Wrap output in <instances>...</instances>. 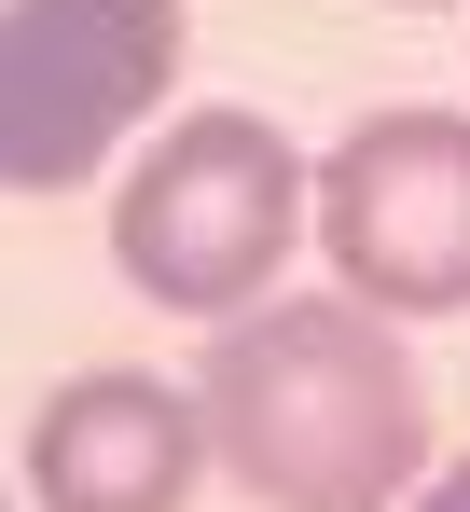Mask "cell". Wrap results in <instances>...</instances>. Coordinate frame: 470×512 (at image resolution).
Instances as JSON below:
<instances>
[{
  "label": "cell",
  "mask_w": 470,
  "mask_h": 512,
  "mask_svg": "<svg viewBox=\"0 0 470 512\" xmlns=\"http://www.w3.org/2000/svg\"><path fill=\"white\" fill-rule=\"evenodd\" d=\"M208 471V402L166 374H70L28 416V499L42 512H180Z\"/></svg>",
  "instance_id": "5b68a950"
},
{
  "label": "cell",
  "mask_w": 470,
  "mask_h": 512,
  "mask_svg": "<svg viewBox=\"0 0 470 512\" xmlns=\"http://www.w3.org/2000/svg\"><path fill=\"white\" fill-rule=\"evenodd\" d=\"M415 512H470V471H443V485H429V499H415Z\"/></svg>",
  "instance_id": "8992f818"
},
{
  "label": "cell",
  "mask_w": 470,
  "mask_h": 512,
  "mask_svg": "<svg viewBox=\"0 0 470 512\" xmlns=\"http://www.w3.org/2000/svg\"><path fill=\"white\" fill-rule=\"evenodd\" d=\"M194 402L263 512H388L429 471V374L360 291H291L263 319H222Z\"/></svg>",
  "instance_id": "6da1fadb"
},
{
  "label": "cell",
  "mask_w": 470,
  "mask_h": 512,
  "mask_svg": "<svg viewBox=\"0 0 470 512\" xmlns=\"http://www.w3.org/2000/svg\"><path fill=\"white\" fill-rule=\"evenodd\" d=\"M180 0H0V194H70L153 125Z\"/></svg>",
  "instance_id": "3957f363"
},
{
  "label": "cell",
  "mask_w": 470,
  "mask_h": 512,
  "mask_svg": "<svg viewBox=\"0 0 470 512\" xmlns=\"http://www.w3.org/2000/svg\"><path fill=\"white\" fill-rule=\"evenodd\" d=\"M305 222H318V167L263 111H180L111 194V263L180 319H235L277 291Z\"/></svg>",
  "instance_id": "7a4b0ae2"
},
{
  "label": "cell",
  "mask_w": 470,
  "mask_h": 512,
  "mask_svg": "<svg viewBox=\"0 0 470 512\" xmlns=\"http://www.w3.org/2000/svg\"><path fill=\"white\" fill-rule=\"evenodd\" d=\"M401 14H429V0H401Z\"/></svg>",
  "instance_id": "52a82bcc"
},
{
  "label": "cell",
  "mask_w": 470,
  "mask_h": 512,
  "mask_svg": "<svg viewBox=\"0 0 470 512\" xmlns=\"http://www.w3.org/2000/svg\"><path fill=\"white\" fill-rule=\"evenodd\" d=\"M318 250L374 319L470 305V111H360L318 153Z\"/></svg>",
  "instance_id": "277c9868"
}]
</instances>
